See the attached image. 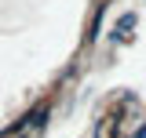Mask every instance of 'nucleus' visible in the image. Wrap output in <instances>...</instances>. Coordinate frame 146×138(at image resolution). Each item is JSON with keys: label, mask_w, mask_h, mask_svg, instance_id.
<instances>
[{"label": "nucleus", "mask_w": 146, "mask_h": 138, "mask_svg": "<svg viewBox=\"0 0 146 138\" xmlns=\"http://www.w3.org/2000/svg\"><path fill=\"white\" fill-rule=\"evenodd\" d=\"M131 29H135V11H128V15H121V22H117V26H113V40H121V44H124L128 36H131Z\"/></svg>", "instance_id": "nucleus-1"}]
</instances>
